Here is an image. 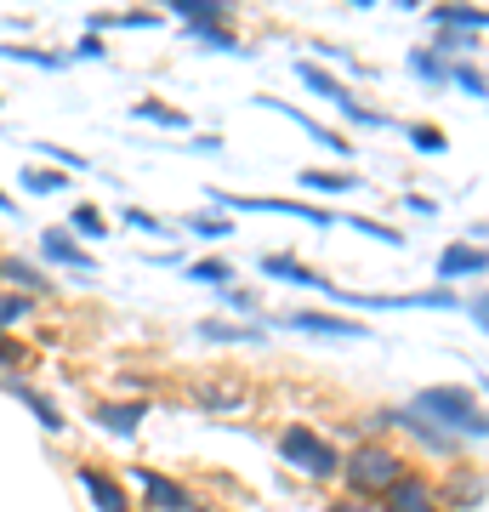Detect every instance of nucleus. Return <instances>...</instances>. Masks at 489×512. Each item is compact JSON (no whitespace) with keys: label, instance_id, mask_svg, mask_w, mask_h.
<instances>
[{"label":"nucleus","instance_id":"obj_1","mask_svg":"<svg viewBox=\"0 0 489 512\" xmlns=\"http://www.w3.org/2000/svg\"><path fill=\"white\" fill-rule=\"evenodd\" d=\"M410 410L427 421H438L450 439H489V410L478 404V393L472 387H455V382H438V387H421L416 399H410Z\"/></svg>","mask_w":489,"mask_h":512},{"label":"nucleus","instance_id":"obj_2","mask_svg":"<svg viewBox=\"0 0 489 512\" xmlns=\"http://www.w3.org/2000/svg\"><path fill=\"white\" fill-rule=\"evenodd\" d=\"M410 473V461H404V450H393V444H381V439H364L353 444L342 456V484L347 495H359V501H376V495H387L399 478Z\"/></svg>","mask_w":489,"mask_h":512},{"label":"nucleus","instance_id":"obj_3","mask_svg":"<svg viewBox=\"0 0 489 512\" xmlns=\"http://www.w3.org/2000/svg\"><path fill=\"white\" fill-rule=\"evenodd\" d=\"M279 461L296 467L302 478H319V484L342 473V450H336L330 439H319L313 427H302V421H290L285 433H279Z\"/></svg>","mask_w":489,"mask_h":512},{"label":"nucleus","instance_id":"obj_4","mask_svg":"<svg viewBox=\"0 0 489 512\" xmlns=\"http://www.w3.org/2000/svg\"><path fill=\"white\" fill-rule=\"evenodd\" d=\"M290 69H296V80H302V86H308V92H319L330 103V109H342L347 120H353V126H393V114H381V109H364L359 97L347 92L342 80H336V74L325 69V63H308V57H296V63H290Z\"/></svg>","mask_w":489,"mask_h":512},{"label":"nucleus","instance_id":"obj_5","mask_svg":"<svg viewBox=\"0 0 489 512\" xmlns=\"http://www.w3.org/2000/svg\"><path fill=\"white\" fill-rule=\"evenodd\" d=\"M376 421H381V427H399V433H410V439H416L421 450H433V456H444V461H461V450H467V444L450 439V433H444L438 421L416 416L410 404H399V410H376Z\"/></svg>","mask_w":489,"mask_h":512},{"label":"nucleus","instance_id":"obj_6","mask_svg":"<svg viewBox=\"0 0 489 512\" xmlns=\"http://www.w3.org/2000/svg\"><path fill=\"white\" fill-rule=\"evenodd\" d=\"M211 205H228V211H273V217H302L313 228H336V211L308 200H256V194H228V188H211Z\"/></svg>","mask_w":489,"mask_h":512},{"label":"nucleus","instance_id":"obj_7","mask_svg":"<svg viewBox=\"0 0 489 512\" xmlns=\"http://www.w3.org/2000/svg\"><path fill=\"white\" fill-rule=\"evenodd\" d=\"M376 512H444V501L427 473H404L387 495H376Z\"/></svg>","mask_w":489,"mask_h":512},{"label":"nucleus","instance_id":"obj_8","mask_svg":"<svg viewBox=\"0 0 489 512\" xmlns=\"http://www.w3.org/2000/svg\"><path fill=\"white\" fill-rule=\"evenodd\" d=\"M472 274H489V245L455 239V245H444V251H438V262H433L438 285H450V279H472Z\"/></svg>","mask_w":489,"mask_h":512},{"label":"nucleus","instance_id":"obj_9","mask_svg":"<svg viewBox=\"0 0 489 512\" xmlns=\"http://www.w3.org/2000/svg\"><path fill=\"white\" fill-rule=\"evenodd\" d=\"M137 484H143V495H148V507L154 512H200V501L182 490L177 478H160V473H148V467H137Z\"/></svg>","mask_w":489,"mask_h":512},{"label":"nucleus","instance_id":"obj_10","mask_svg":"<svg viewBox=\"0 0 489 512\" xmlns=\"http://www.w3.org/2000/svg\"><path fill=\"white\" fill-rule=\"evenodd\" d=\"M285 325L290 330H308V336H347V342H364V336H370V325H359V319H342V313H313V308H296Z\"/></svg>","mask_w":489,"mask_h":512},{"label":"nucleus","instance_id":"obj_11","mask_svg":"<svg viewBox=\"0 0 489 512\" xmlns=\"http://www.w3.org/2000/svg\"><path fill=\"white\" fill-rule=\"evenodd\" d=\"M256 103H262V109H273V114H285V120H296V126L308 131V137H313V143H319V148H330V154H342V160H347V154H353V143H347L342 131H330V126H319V120H313V114L290 109L285 97H256Z\"/></svg>","mask_w":489,"mask_h":512},{"label":"nucleus","instance_id":"obj_12","mask_svg":"<svg viewBox=\"0 0 489 512\" xmlns=\"http://www.w3.org/2000/svg\"><path fill=\"white\" fill-rule=\"evenodd\" d=\"M194 399H200V410H239V404L251 399V382L245 376H211V382H200L194 387Z\"/></svg>","mask_w":489,"mask_h":512},{"label":"nucleus","instance_id":"obj_13","mask_svg":"<svg viewBox=\"0 0 489 512\" xmlns=\"http://www.w3.org/2000/svg\"><path fill=\"white\" fill-rule=\"evenodd\" d=\"M80 484H86V495H91V507L97 512H131V495H126V484L114 473H103V467H80Z\"/></svg>","mask_w":489,"mask_h":512},{"label":"nucleus","instance_id":"obj_14","mask_svg":"<svg viewBox=\"0 0 489 512\" xmlns=\"http://www.w3.org/2000/svg\"><path fill=\"white\" fill-rule=\"evenodd\" d=\"M40 251L52 256V262H63V268H74V274H97V256L86 245H74L63 228H40Z\"/></svg>","mask_w":489,"mask_h":512},{"label":"nucleus","instance_id":"obj_15","mask_svg":"<svg viewBox=\"0 0 489 512\" xmlns=\"http://www.w3.org/2000/svg\"><path fill=\"white\" fill-rule=\"evenodd\" d=\"M427 18H433V29H444V35H472V29H489L484 6H427Z\"/></svg>","mask_w":489,"mask_h":512},{"label":"nucleus","instance_id":"obj_16","mask_svg":"<svg viewBox=\"0 0 489 512\" xmlns=\"http://www.w3.org/2000/svg\"><path fill=\"white\" fill-rule=\"evenodd\" d=\"M478 495H484V478L472 473V467H455L450 490H438V501H444V512H450V507H455V512H467Z\"/></svg>","mask_w":489,"mask_h":512},{"label":"nucleus","instance_id":"obj_17","mask_svg":"<svg viewBox=\"0 0 489 512\" xmlns=\"http://www.w3.org/2000/svg\"><path fill=\"white\" fill-rule=\"evenodd\" d=\"M296 188H313V194H353V188H364L353 171H296Z\"/></svg>","mask_w":489,"mask_h":512},{"label":"nucleus","instance_id":"obj_18","mask_svg":"<svg viewBox=\"0 0 489 512\" xmlns=\"http://www.w3.org/2000/svg\"><path fill=\"white\" fill-rule=\"evenodd\" d=\"M171 12H177L188 29H211V23H228V6H222V0H171Z\"/></svg>","mask_w":489,"mask_h":512},{"label":"nucleus","instance_id":"obj_19","mask_svg":"<svg viewBox=\"0 0 489 512\" xmlns=\"http://www.w3.org/2000/svg\"><path fill=\"white\" fill-rule=\"evenodd\" d=\"M6 393H12L18 404H29V410H35V421L46 427V433H57V427H63V416H57V404L46 399V393H35L29 382H6Z\"/></svg>","mask_w":489,"mask_h":512},{"label":"nucleus","instance_id":"obj_20","mask_svg":"<svg viewBox=\"0 0 489 512\" xmlns=\"http://www.w3.org/2000/svg\"><path fill=\"white\" fill-rule=\"evenodd\" d=\"M97 421H103L109 433H120V439H131L137 421H143V404H97Z\"/></svg>","mask_w":489,"mask_h":512},{"label":"nucleus","instance_id":"obj_21","mask_svg":"<svg viewBox=\"0 0 489 512\" xmlns=\"http://www.w3.org/2000/svg\"><path fill=\"white\" fill-rule=\"evenodd\" d=\"M262 274H273V279H285V285H302V291H313V268H302L296 256H262Z\"/></svg>","mask_w":489,"mask_h":512},{"label":"nucleus","instance_id":"obj_22","mask_svg":"<svg viewBox=\"0 0 489 512\" xmlns=\"http://www.w3.org/2000/svg\"><path fill=\"white\" fill-rule=\"evenodd\" d=\"M410 74H416L421 86H450V57H438V52H410Z\"/></svg>","mask_w":489,"mask_h":512},{"label":"nucleus","instance_id":"obj_23","mask_svg":"<svg viewBox=\"0 0 489 512\" xmlns=\"http://www.w3.org/2000/svg\"><path fill=\"white\" fill-rule=\"evenodd\" d=\"M205 342H262V325H234V319H205Z\"/></svg>","mask_w":489,"mask_h":512},{"label":"nucleus","instance_id":"obj_24","mask_svg":"<svg viewBox=\"0 0 489 512\" xmlns=\"http://www.w3.org/2000/svg\"><path fill=\"white\" fill-rule=\"evenodd\" d=\"M188 279H194V285H217V291H228V285H234V268H228L222 256H205V262L188 268Z\"/></svg>","mask_w":489,"mask_h":512},{"label":"nucleus","instance_id":"obj_25","mask_svg":"<svg viewBox=\"0 0 489 512\" xmlns=\"http://www.w3.org/2000/svg\"><path fill=\"white\" fill-rule=\"evenodd\" d=\"M23 188H29V194H63L69 177H63V171H46V165H23Z\"/></svg>","mask_w":489,"mask_h":512},{"label":"nucleus","instance_id":"obj_26","mask_svg":"<svg viewBox=\"0 0 489 512\" xmlns=\"http://www.w3.org/2000/svg\"><path fill=\"white\" fill-rule=\"evenodd\" d=\"M450 86H461L467 97H489V74L478 63H450Z\"/></svg>","mask_w":489,"mask_h":512},{"label":"nucleus","instance_id":"obj_27","mask_svg":"<svg viewBox=\"0 0 489 512\" xmlns=\"http://www.w3.org/2000/svg\"><path fill=\"white\" fill-rule=\"evenodd\" d=\"M0 274L12 279V285H23V291H46V274H40V268H29L23 256H6V262H0Z\"/></svg>","mask_w":489,"mask_h":512},{"label":"nucleus","instance_id":"obj_28","mask_svg":"<svg viewBox=\"0 0 489 512\" xmlns=\"http://www.w3.org/2000/svg\"><path fill=\"white\" fill-rule=\"evenodd\" d=\"M404 131H410V148H416V154H444V148H450L444 126H404Z\"/></svg>","mask_w":489,"mask_h":512},{"label":"nucleus","instance_id":"obj_29","mask_svg":"<svg viewBox=\"0 0 489 512\" xmlns=\"http://www.w3.org/2000/svg\"><path fill=\"white\" fill-rule=\"evenodd\" d=\"M137 120H154V126H171V131L188 126V114L171 109V103H137Z\"/></svg>","mask_w":489,"mask_h":512},{"label":"nucleus","instance_id":"obj_30","mask_svg":"<svg viewBox=\"0 0 489 512\" xmlns=\"http://www.w3.org/2000/svg\"><path fill=\"white\" fill-rule=\"evenodd\" d=\"M188 228H194L200 239H228V234H234V222H228V217H211V211H200V217H188Z\"/></svg>","mask_w":489,"mask_h":512},{"label":"nucleus","instance_id":"obj_31","mask_svg":"<svg viewBox=\"0 0 489 512\" xmlns=\"http://www.w3.org/2000/svg\"><path fill=\"white\" fill-rule=\"evenodd\" d=\"M74 228L86 239H103V211H97V205H74Z\"/></svg>","mask_w":489,"mask_h":512},{"label":"nucleus","instance_id":"obj_32","mask_svg":"<svg viewBox=\"0 0 489 512\" xmlns=\"http://www.w3.org/2000/svg\"><path fill=\"white\" fill-rule=\"evenodd\" d=\"M29 313V296H0V325H18Z\"/></svg>","mask_w":489,"mask_h":512},{"label":"nucleus","instance_id":"obj_33","mask_svg":"<svg viewBox=\"0 0 489 512\" xmlns=\"http://www.w3.org/2000/svg\"><path fill=\"white\" fill-rule=\"evenodd\" d=\"M12 365H23V342H12V336L0 330V370H12Z\"/></svg>","mask_w":489,"mask_h":512},{"label":"nucleus","instance_id":"obj_34","mask_svg":"<svg viewBox=\"0 0 489 512\" xmlns=\"http://www.w3.org/2000/svg\"><path fill=\"white\" fill-rule=\"evenodd\" d=\"M467 313H472V325H478V330L489 336V291H484V296H472V302H467Z\"/></svg>","mask_w":489,"mask_h":512},{"label":"nucleus","instance_id":"obj_35","mask_svg":"<svg viewBox=\"0 0 489 512\" xmlns=\"http://www.w3.org/2000/svg\"><path fill=\"white\" fill-rule=\"evenodd\" d=\"M131 228H143V234H165V222L160 217H148V211H126Z\"/></svg>","mask_w":489,"mask_h":512},{"label":"nucleus","instance_id":"obj_36","mask_svg":"<svg viewBox=\"0 0 489 512\" xmlns=\"http://www.w3.org/2000/svg\"><path fill=\"white\" fill-rule=\"evenodd\" d=\"M325 512H376V501H359V495H342V501H330Z\"/></svg>","mask_w":489,"mask_h":512},{"label":"nucleus","instance_id":"obj_37","mask_svg":"<svg viewBox=\"0 0 489 512\" xmlns=\"http://www.w3.org/2000/svg\"><path fill=\"white\" fill-rule=\"evenodd\" d=\"M12 211H18V200H12V194H0V217H12Z\"/></svg>","mask_w":489,"mask_h":512},{"label":"nucleus","instance_id":"obj_38","mask_svg":"<svg viewBox=\"0 0 489 512\" xmlns=\"http://www.w3.org/2000/svg\"><path fill=\"white\" fill-rule=\"evenodd\" d=\"M472 234H478V239H472V245H484V239H489V222H478V228H472Z\"/></svg>","mask_w":489,"mask_h":512},{"label":"nucleus","instance_id":"obj_39","mask_svg":"<svg viewBox=\"0 0 489 512\" xmlns=\"http://www.w3.org/2000/svg\"><path fill=\"white\" fill-rule=\"evenodd\" d=\"M484 393H489V382H484Z\"/></svg>","mask_w":489,"mask_h":512}]
</instances>
